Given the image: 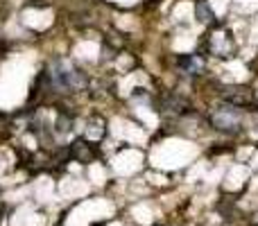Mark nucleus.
Masks as SVG:
<instances>
[{
  "label": "nucleus",
  "instance_id": "1",
  "mask_svg": "<svg viewBox=\"0 0 258 226\" xmlns=\"http://www.w3.org/2000/svg\"><path fill=\"white\" fill-rule=\"evenodd\" d=\"M52 75H54V84L61 86V89H73V86H75V82H73V72L68 70L66 63H59L57 70H54Z\"/></svg>",
  "mask_w": 258,
  "mask_h": 226
},
{
  "label": "nucleus",
  "instance_id": "2",
  "mask_svg": "<svg viewBox=\"0 0 258 226\" xmlns=\"http://www.w3.org/2000/svg\"><path fill=\"white\" fill-rule=\"evenodd\" d=\"M233 113V109L231 107H222L220 109V113H215V124H218L220 129H233L238 124V120H236V115H231Z\"/></svg>",
  "mask_w": 258,
  "mask_h": 226
},
{
  "label": "nucleus",
  "instance_id": "3",
  "mask_svg": "<svg viewBox=\"0 0 258 226\" xmlns=\"http://www.w3.org/2000/svg\"><path fill=\"white\" fill-rule=\"evenodd\" d=\"M197 16H200V21L213 23V12H211V9L206 7V3H204V0H202V3H197Z\"/></svg>",
  "mask_w": 258,
  "mask_h": 226
}]
</instances>
